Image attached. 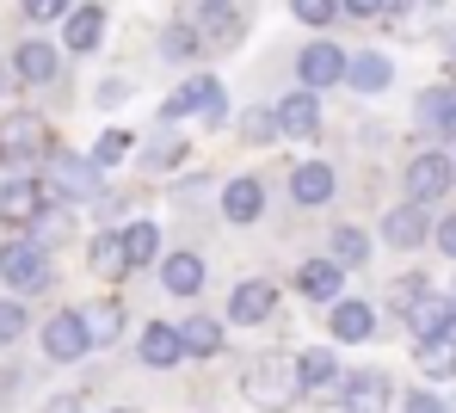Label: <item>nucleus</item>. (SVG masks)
Returning a JSON list of instances; mask_svg holds the SVG:
<instances>
[{"instance_id": "25", "label": "nucleus", "mask_w": 456, "mask_h": 413, "mask_svg": "<svg viewBox=\"0 0 456 413\" xmlns=\"http://www.w3.org/2000/svg\"><path fill=\"white\" fill-rule=\"evenodd\" d=\"M388 81H395V62H388L382 50H352V56H346V86H352V93H382Z\"/></svg>"}, {"instance_id": "23", "label": "nucleus", "mask_w": 456, "mask_h": 413, "mask_svg": "<svg viewBox=\"0 0 456 413\" xmlns=\"http://www.w3.org/2000/svg\"><path fill=\"white\" fill-rule=\"evenodd\" d=\"M333 191H339V173L327 161H303L290 173V198L303 204V210H321V204H333Z\"/></svg>"}, {"instance_id": "46", "label": "nucleus", "mask_w": 456, "mask_h": 413, "mask_svg": "<svg viewBox=\"0 0 456 413\" xmlns=\"http://www.w3.org/2000/svg\"><path fill=\"white\" fill-rule=\"evenodd\" d=\"M444 62H451V75H456V31L444 37Z\"/></svg>"}, {"instance_id": "43", "label": "nucleus", "mask_w": 456, "mask_h": 413, "mask_svg": "<svg viewBox=\"0 0 456 413\" xmlns=\"http://www.w3.org/2000/svg\"><path fill=\"white\" fill-rule=\"evenodd\" d=\"M432 241H438V253H444V259H456V216H444V223L432 229Z\"/></svg>"}, {"instance_id": "4", "label": "nucleus", "mask_w": 456, "mask_h": 413, "mask_svg": "<svg viewBox=\"0 0 456 413\" xmlns=\"http://www.w3.org/2000/svg\"><path fill=\"white\" fill-rule=\"evenodd\" d=\"M160 117H167V124H179V117H204V130H216V124L228 117V86L216 81V75H191L185 86L167 93Z\"/></svg>"}, {"instance_id": "19", "label": "nucleus", "mask_w": 456, "mask_h": 413, "mask_svg": "<svg viewBox=\"0 0 456 413\" xmlns=\"http://www.w3.org/2000/svg\"><path fill=\"white\" fill-rule=\"evenodd\" d=\"M426 235H432V223H426V204H395L388 216H382V241L395 253H413V247H426Z\"/></svg>"}, {"instance_id": "41", "label": "nucleus", "mask_w": 456, "mask_h": 413, "mask_svg": "<svg viewBox=\"0 0 456 413\" xmlns=\"http://www.w3.org/2000/svg\"><path fill=\"white\" fill-rule=\"evenodd\" d=\"M419 290H426V278H419V271H407V278H395V290H388V296H395V315H401V309H407V303H413Z\"/></svg>"}, {"instance_id": "36", "label": "nucleus", "mask_w": 456, "mask_h": 413, "mask_svg": "<svg viewBox=\"0 0 456 413\" xmlns=\"http://www.w3.org/2000/svg\"><path fill=\"white\" fill-rule=\"evenodd\" d=\"M130 149H136V136H130V130H105V136L93 142V155H86V161H93L99 173H105V166H118V161H124Z\"/></svg>"}, {"instance_id": "28", "label": "nucleus", "mask_w": 456, "mask_h": 413, "mask_svg": "<svg viewBox=\"0 0 456 413\" xmlns=\"http://www.w3.org/2000/svg\"><path fill=\"white\" fill-rule=\"evenodd\" d=\"M118 241H124V265H130V271H149L154 259H160V229H154L149 216H142V223H124Z\"/></svg>"}, {"instance_id": "17", "label": "nucleus", "mask_w": 456, "mask_h": 413, "mask_svg": "<svg viewBox=\"0 0 456 413\" xmlns=\"http://www.w3.org/2000/svg\"><path fill=\"white\" fill-rule=\"evenodd\" d=\"M327 328H333L339 345H364V339L377 333V309H370L364 296H352V303H346V296H333V303H327Z\"/></svg>"}, {"instance_id": "38", "label": "nucleus", "mask_w": 456, "mask_h": 413, "mask_svg": "<svg viewBox=\"0 0 456 413\" xmlns=\"http://www.w3.org/2000/svg\"><path fill=\"white\" fill-rule=\"evenodd\" d=\"M290 12H297L303 25H314V31H327V25L339 19V0H290Z\"/></svg>"}, {"instance_id": "16", "label": "nucleus", "mask_w": 456, "mask_h": 413, "mask_svg": "<svg viewBox=\"0 0 456 413\" xmlns=\"http://www.w3.org/2000/svg\"><path fill=\"white\" fill-rule=\"evenodd\" d=\"M297 296L327 309L333 296H346V265H339V259H303V265H297Z\"/></svg>"}, {"instance_id": "22", "label": "nucleus", "mask_w": 456, "mask_h": 413, "mask_svg": "<svg viewBox=\"0 0 456 413\" xmlns=\"http://www.w3.org/2000/svg\"><path fill=\"white\" fill-rule=\"evenodd\" d=\"M451 303H456V296H438V290L426 284V290H419V296H413V303L401 309V321L413 328V339H432V333H451Z\"/></svg>"}, {"instance_id": "15", "label": "nucleus", "mask_w": 456, "mask_h": 413, "mask_svg": "<svg viewBox=\"0 0 456 413\" xmlns=\"http://www.w3.org/2000/svg\"><path fill=\"white\" fill-rule=\"evenodd\" d=\"M204 6V19H198V37H204V56L210 50H234L240 37H247V12L228 0V6H210V0H198Z\"/></svg>"}, {"instance_id": "21", "label": "nucleus", "mask_w": 456, "mask_h": 413, "mask_svg": "<svg viewBox=\"0 0 456 413\" xmlns=\"http://www.w3.org/2000/svg\"><path fill=\"white\" fill-rule=\"evenodd\" d=\"M185 358V345H179V328H167V321H149V328L136 333V364L142 370H173Z\"/></svg>"}, {"instance_id": "20", "label": "nucleus", "mask_w": 456, "mask_h": 413, "mask_svg": "<svg viewBox=\"0 0 456 413\" xmlns=\"http://www.w3.org/2000/svg\"><path fill=\"white\" fill-rule=\"evenodd\" d=\"M56 69H62V56H56V44H44V37H25V44L12 50V81L19 86H50Z\"/></svg>"}, {"instance_id": "50", "label": "nucleus", "mask_w": 456, "mask_h": 413, "mask_svg": "<svg viewBox=\"0 0 456 413\" xmlns=\"http://www.w3.org/2000/svg\"><path fill=\"white\" fill-rule=\"evenodd\" d=\"M432 6H444V0H432Z\"/></svg>"}, {"instance_id": "7", "label": "nucleus", "mask_w": 456, "mask_h": 413, "mask_svg": "<svg viewBox=\"0 0 456 413\" xmlns=\"http://www.w3.org/2000/svg\"><path fill=\"white\" fill-rule=\"evenodd\" d=\"M56 204L62 198H75V204H93L99 198V166L86 161V155H50V185H44Z\"/></svg>"}, {"instance_id": "11", "label": "nucleus", "mask_w": 456, "mask_h": 413, "mask_svg": "<svg viewBox=\"0 0 456 413\" xmlns=\"http://www.w3.org/2000/svg\"><path fill=\"white\" fill-rule=\"evenodd\" d=\"M50 204V191H44V179H25V173H6L0 179V223L6 229H31V216Z\"/></svg>"}, {"instance_id": "40", "label": "nucleus", "mask_w": 456, "mask_h": 413, "mask_svg": "<svg viewBox=\"0 0 456 413\" xmlns=\"http://www.w3.org/2000/svg\"><path fill=\"white\" fill-rule=\"evenodd\" d=\"M401 413H451V401H438L432 389H413V395H401Z\"/></svg>"}, {"instance_id": "45", "label": "nucleus", "mask_w": 456, "mask_h": 413, "mask_svg": "<svg viewBox=\"0 0 456 413\" xmlns=\"http://www.w3.org/2000/svg\"><path fill=\"white\" fill-rule=\"evenodd\" d=\"M124 93H130V81H105V86H99V105H118Z\"/></svg>"}, {"instance_id": "42", "label": "nucleus", "mask_w": 456, "mask_h": 413, "mask_svg": "<svg viewBox=\"0 0 456 413\" xmlns=\"http://www.w3.org/2000/svg\"><path fill=\"white\" fill-rule=\"evenodd\" d=\"M339 12H352V19H382L388 0H339Z\"/></svg>"}, {"instance_id": "27", "label": "nucleus", "mask_w": 456, "mask_h": 413, "mask_svg": "<svg viewBox=\"0 0 456 413\" xmlns=\"http://www.w3.org/2000/svg\"><path fill=\"white\" fill-rule=\"evenodd\" d=\"M413 364H419L426 383H451V377H456V333H432V339H419Z\"/></svg>"}, {"instance_id": "3", "label": "nucleus", "mask_w": 456, "mask_h": 413, "mask_svg": "<svg viewBox=\"0 0 456 413\" xmlns=\"http://www.w3.org/2000/svg\"><path fill=\"white\" fill-rule=\"evenodd\" d=\"M50 247L37 241V235H19V241H6L0 247V284L12 290V296H37V290H50Z\"/></svg>"}, {"instance_id": "18", "label": "nucleus", "mask_w": 456, "mask_h": 413, "mask_svg": "<svg viewBox=\"0 0 456 413\" xmlns=\"http://www.w3.org/2000/svg\"><path fill=\"white\" fill-rule=\"evenodd\" d=\"M204 278H210V265H204V253H160V290L167 296H204Z\"/></svg>"}, {"instance_id": "49", "label": "nucleus", "mask_w": 456, "mask_h": 413, "mask_svg": "<svg viewBox=\"0 0 456 413\" xmlns=\"http://www.w3.org/2000/svg\"><path fill=\"white\" fill-rule=\"evenodd\" d=\"M210 6H228V0H210Z\"/></svg>"}, {"instance_id": "8", "label": "nucleus", "mask_w": 456, "mask_h": 413, "mask_svg": "<svg viewBox=\"0 0 456 413\" xmlns=\"http://www.w3.org/2000/svg\"><path fill=\"white\" fill-rule=\"evenodd\" d=\"M333 389H339V413H388V401H395L388 370H352Z\"/></svg>"}, {"instance_id": "14", "label": "nucleus", "mask_w": 456, "mask_h": 413, "mask_svg": "<svg viewBox=\"0 0 456 413\" xmlns=\"http://www.w3.org/2000/svg\"><path fill=\"white\" fill-rule=\"evenodd\" d=\"M259 216H265V185H259L253 173L228 179V185H223V223H228V229H253Z\"/></svg>"}, {"instance_id": "32", "label": "nucleus", "mask_w": 456, "mask_h": 413, "mask_svg": "<svg viewBox=\"0 0 456 413\" xmlns=\"http://www.w3.org/2000/svg\"><path fill=\"white\" fill-rule=\"evenodd\" d=\"M86 315V333H93V352L99 345H118V333H124V303H93V309H80Z\"/></svg>"}, {"instance_id": "44", "label": "nucleus", "mask_w": 456, "mask_h": 413, "mask_svg": "<svg viewBox=\"0 0 456 413\" xmlns=\"http://www.w3.org/2000/svg\"><path fill=\"white\" fill-rule=\"evenodd\" d=\"M37 413H80V395H50Z\"/></svg>"}, {"instance_id": "47", "label": "nucleus", "mask_w": 456, "mask_h": 413, "mask_svg": "<svg viewBox=\"0 0 456 413\" xmlns=\"http://www.w3.org/2000/svg\"><path fill=\"white\" fill-rule=\"evenodd\" d=\"M6 81H12V62H6V56H0V93H6Z\"/></svg>"}, {"instance_id": "1", "label": "nucleus", "mask_w": 456, "mask_h": 413, "mask_svg": "<svg viewBox=\"0 0 456 413\" xmlns=\"http://www.w3.org/2000/svg\"><path fill=\"white\" fill-rule=\"evenodd\" d=\"M240 389H247V401L259 413H284L303 401V383H297V364H290V352H265L247 377H240Z\"/></svg>"}, {"instance_id": "10", "label": "nucleus", "mask_w": 456, "mask_h": 413, "mask_svg": "<svg viewBox=\"0 0 456 413\" xmlns=\"http://www.w3.org/2000/svg\"><path fill=\"white\" fill-rule=\"evenodd\" d=\"M272 117H278V136H290V142H314V136H321V93H314V86L284 93V99L272 105Z\"/></svg>"}, {"instance_id": "24", "label": "nucleus", "mask_w": 456, "mask_h": 413, "mask_svg": "<svg viewBox=\"0 0 456 413\" xmlns=\"http://www.w3.org/2000/svg\"><path fill=\"white\" fill-rule=\"evenodd\" d=\"M179 345H185V358H223L228 352V321L216 315H191V321H179Z\"/></svg>"}, {"instance_id": "39", "label": "nucleus", "mask_w": 456, "mask_h": 413, "mask_svg": "<svg viewBox=\"0 0 456 413\" xmlns=\"http://www.w3.org/2000/svg\"><path fill=\"white\" fill-rule=\"evenodd\" d=\"M69 6H75V0H19V12H25L31 25H56Z\"/></svg>"}, {"instance_id": "29", "label": "nucleus", "mask_w": 456, "mask_h": 413, "mask_svg": "<svg viewBox=\"0 0 456 413\" xmlns=\"http://www.w3.org/2000/svg\"><path fill=\"white\" fill-rule=\"evenodd\" d=\"M290 364H297V383H303V395H308V389H333V383H339V358H333L327 345H303Z\"/></svg>"}, {"instance_id": "48", "label": "nucleus", "mask_w": 456, "mask_h": 413, "mask_svg": "<svg viewBox=\"0 0 456 413\" xmlns=\"http://www.w3.org/2000/svg\"><path fill=\"white\" fill-rule=\"evenodd\" d=\"M105 413H142V408H105Z\"/></svg>"}, {"instance_id": "31", "label": "nucleus", "mask_w": 456, "mask_h": 413, "mask_svg": "<svg viewBox=\"0 0 456 413\" xmlns=\"http://www.w3.org/2000/svg\"><path fill=\"white\" fill-rule=\"evenodd\" d=\"M185 155H191V142H185L179 130H160L149 149H142V173H173V166L185 161Z\"/></svg>"}, {"instance_id": "33", "label": "nucleus", "mask_w": 456, "mask_h": 413, "mask_svg": "<svg viewBox=\"0 0 456 413\" xmlns=\"http://www.w3.org/2000/svg\"><path fill=\"white\" fill-rule=\"evenodd\" d=\"M86 265L99 271V278H124L130 265H124V241L105 229V235H93V247H86Z\"/></svg>"}, {"instance_id": "34", "label": "nucleus", "mask_w": 456, "mask_h": 413, "mask_svg": "<svg viewBox=\"0 0 456 413\" xmlns=\"http://www.w3.org/2000/svg\"><path fill=\"white\" fill-rule=\"evenodd\" d=\"M333 259H339V265H364V259H370V235H364L358 223H339V229H333Z\"/></svg>"}, {"instance_id": "12", "label": "nucleus", "mask_w": 456, "mask_h": 413, "mask_svg": "<svg viewBox=\"0 0 456 413\" xmlns=\"http://www.w3.org/2000/svg\"><path fill=\"white\" fill-rule=\"evenodd\" d=\"M105 25H111V19H105L99 0L69 6V12H62V50H69V56H93V50L105 44Z\"/></svg>"}, {"instance_id": "5", "label": "nucleus", "mask_w": 456, "mask_h": 413, "mask_svg": "<svg viewBox=\"0 0 456 413\" xmlns=\"http://www.w3.org/2000/svg\"><path fill=\"white\" fill-rule=\"evenodd\" d=\"M456 185V161L444 149H426V155H413L407 173H401V191L413 198V204H444Z\"/></svg>"}, {"instance_id": "26", "label": "nucleus", "mask_w": 456, "mask_h": 413, "mask_svg": "<svg viewBox=\"0 0 456 413\" xmlns=\"http://www.w3.org/2000/svg\"><path fill=\"white\" fill-rule=\"evenodd\" d=\"M154 56H160V62H173V69L198 62V56H204V37H198V25H185V19L160 25V37H154Z\"/></svg>"}, {"instance_id": "6", "label": "nucleus", "mask_w": 456, "mask_h": 413, "mask_svg": "<svg viewBox=\"0 0 456 413\" xmlns=\"http://www.w3.org/2000/svg\"><path fill=\"white\" fill-rule=\"evenodd\" d=\"M37 339H44V358H50V364H80V358L93 352V333H86V315H80V309H56Z\"/></svg>"}, {"instance_id": "30", "label": "nucleus", "mask_w": 456, "mask_h": 413, "mask_svg": "<svg viewBox=\"0 0 456 413\" xmlns=\"http://www.w3.org/2000/svg\"><path fill=\"white\" fill-rule=\"evenodd\" d=\"M419 124L432 136H456V86H426L419 93Z\"/></svg>"}, {"instance_id": "37", "label": "nucleus", "mask_w": 456, "mask_h": 413, "mask_svg": "<svg viewBox=\"0 0 456 413\" xmlns=\"http://www.w3.org/2000/svg\"><path fill=\"white\" fill-rule=\"evenodd\" d=\"M25 328H31V309H25V303H6V296H0V352H12V345L25 339Z\"/></svg>"}, {"instance_id": "13", "label": "nucleus", "mask_w": 456, "mask_h": 413, "mask_svg": "<svg viewBox=\"0 0 456 413\" xmlns=\"http://www.w3.org/2000/svg\"><path fill=\"white\" fill-rule=\"evenodd\" d=\"M339 81H346V50L339 44L321 37V44H308L303 56H297V86H314L321 93V86H339Z\"/></svg>"}, {"instance_id": "2", "label": "nucleus", "mask_w": 456, "mask_h": 413, "mask_svg": "<svg viewBox=\"0 0 456 413\" xmlns=\"http://www.w3.org/2000/svg\"><path fill=\"white\" fill-rule=\"evenodd\" d=\"M56 155V130L37 117V111H6L0 117V166L19 173L31 161H50Z\"/></svg>"}, {"instance_id": "35", "label": "nucleus", "mask_w": 456, "mask_h": 413, "mask_svg": "<svg viewBox=\"0 0 456 413\" xmlns=\"http://www.w3.org/2000/svg\"><path fill=\"white\" fill-rule=\"evenodd\" d=\"M240 142H247V149H265V142H278V117H272V105H253V111H240Z\"/></svg>"}, {"instance_id": "9", "label": "nucleus", "mask_w": 456, "mask_h": 413, "mask_svg": "<svg viewBox=\"0 0 456 413\" xmlns=\"http://www.w3.org/2000/svg\"><path fill=\"white\" fill-rule=\"evenodd\" d=\"M278 315V284L272 278H240L234 284V296H228V328H259V321H272Z\"/></svg>"}]
</instances>
